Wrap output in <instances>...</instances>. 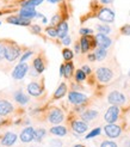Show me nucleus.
Wrapping results in <instances>:
<instances>
[{
	"label": "nucleus",
	"instance_id": "obj_1",
	"mask_svg": "<svg viewBox=\"0 0 130 147\" xmlns=\"http://www.w3.org/2000/svg\"><path fill=\"white\" fill-rule=\"evenodd\" d=\"M96 77L99 83L106 84V83H110L113 79V72L109 67H99L96 71Z\"/></svg>",
	"mask_w": 130,
	"mask_h": 147
},
{
	"label": "nucleus",
	"instance_id": "obj_2",
	"mask_svg": "<svg viewBox=\"0 0 130 147\" xmlns=\"http://www.w3.org/2000/svg\"><path fill=\"white\" fill-rule=\"evenodd\" d=\"M63 120H64V114L59 108H53L48 114V121L52 124H59Z\"/></svg>",
	"mask_w": 130,
	"mask_h": 147
},
{
	"label": "nucleus",
	"instance_id": "obj_3",
	"mask_svg": "<svg viewBox=\"0 0 130 147\" xmlns=\"http://www.w3.org/2000/svg\"><path fill=\"white\" fill-rule=\"evenodd\" d=\"M119 117V107L118 105H111L106 110L104 115V120L107 123H115Z\"/></svg>",
	"mask_w": 130,
	"mask_h": 147
},
{
	"label": "nucleus",
	"instance_id": "obj_4",
	"mask_svg": "<svg viewBox=\"0 0 130 147\" xmlns=\"http://www.w3.org/2000/svg\"><path fill=\"white\" fill-rule=\"evenodd\" d=\"M125 100H127L125 96L119 91H112L107 96V102L112 105H122L125 103Z\"/></svg>",
	"mask_w": 130,
	"mask_h": 147
},
{
	"label": "nucleus",
	"instance_id": "obj_5",
	"mask_svg": "<svg viewBox=\"0 0 130 147\" xmlns=\"http://www.w3.org/2000/svg\"><path fill=\"white\" fill-rule=\"evenodd\" d=\"M98 19L104 22V23H112L115 20V12L109 9V7H103L100 9V11L98 12Z\"/></svg>",
	"mask_w": 130,
	"mask_h": 147
},
{
	"label": "nucleus",
	"instance_id": "obj_6",
	"mask_svg": "<svg viewBox=\"0 0 130 147\" xmlns=\"http://www.w3.org/2000/svg\"><path fill=\"white\" fill-rule=\"evenodd\" d=\"M27 71H29V65L25 62H19L16 67H14V69L12 72V77L16 80H20L25 77Z\"/></svg>",
	"mask_w": 130,
	"mask_h": 147
},
{
	"label": "nucleus",
	"instance_id": "obj_7",
	"mask_svg": "<svg viewBox=\"0 0 130 147\" xmlns=\"http://www.w3.org/2000/svg\"><path fill=\"white\" fill-rule=\"evenodd\" d=\"M68 100L72 104L80 105V104H84V103L87 102V96H85L84 93L78 92V91H70L68 93Z\"/></svg>",
	"mask_w": 130,
	"mask_h": 147
},
{
	"label": "nucleus",
	"instance_id": "obj_8",
	"mask_svg": "<svg viewBox=\"0 0 130 147\" xmlns=\"http://www.w3.org/2000/svg\"><path fill=\"white\" fill-rule=\"evenodd\" d=\"M104 131L106 136H109L111 139H116L118 136H121L122 134V128L118 126V124H113V123H109L104 127Z\"/></svg>",
	"mask_w": 130,
	"mask_h": 147
},
{
	"label": "nucleus",
	"instance_id": "obj_9",
	"mask_svg": "<svg viewBox=\"0 0 130 147\" xmlns=\"http://www.w3.org/2000/svg\"><path fill=\"white\" fill-rule=\"evenodd\" d=\"M94 41H96V43H97L98 47L105 48V49L110 48L111 45H112V40L109 37V36L105 35V34H100V32H98V34L96 35Z\"/></svg>",
	"mask_w": 130,
	"mask_h": 147
},
{
	"label": "nucleus",
	"instance_id": "obj_10",
	"mask_svg": "<svg viewBox=\"0 0 130 147\" xmlns=\"http://www.w3.org/2000/svg\"><path fill=\"white\" fill-rule=\"evenodd\" d=\"M20 50L14 46H5V59L9 62H13L19 56Z\"/></svg>",
	"mask_w": 130,
	"mask_h": 147
},
{
	"label": "nucleus",
	"instance_id": "obj_11",
	"mask_svg": "<svg viewBox=\"0 0 130 147\" xmlns=\"http://www.w3.org/2000/svg\"><path fill=\"white\" fill-rule=\"evenodd\" d=\"M35 140V129L32 127H26L20 133V141L21 142H31Z\"/></svg>",
	"mask_w": 130,
	"mask_h": 147
},
{
	"label": "nucleus",
	"instance_id": "obj_12",
	"mask_svg": "<svg viewBox=\"0 0 130 147\" xmlns=\"http://www.w3.org/2000/svg\"><path fill=\"white\" fill-rule=\"evenodd\" d=\"M72 128H73V130L75 131V133L82 134V133H85V131L88 129V124H87V122H85L84 120H81V121L76 120V121L72 122Z\"/></svg>",
	"mask_w": 130,
	"mask_h": 147
},
{
	"label": "nucleus",
	"instance_id": "obj_13",
	"mask_svg": "<svg viewBox=\"0 0 130 147\" xmlns=\"http://www.w3.org/2000/svg\"><path fill=\"white\" fill-rule=\"evenodd\" d=\"M42 87H41V85L38 84V83H30L27 85V92H29V94L30 96H32V97H40L41 94H42Z\"/></svg>",
	"mask_w": 130,
	"mask_h": 147
},
{
	"label": "nucleus",
	"instance_id": "obj_14",
	"mask_svg": "<svg viewBox=\"0 0 130 147\" xmlns=\"http://www.w3.org/2000/svg\"><path fill=\"white\" fill-rule=\"evenodd\" d=\"M13 111V105L9 100L0 99V116H6Z\"/></svg>",
	"mask_w": 130,
	"mask_h": 147
},
{
	"label": "nucleus",
	"instance_id": "obj_15",
	"mask_svg": "<svg viewBox=\"0 0 130 147\" xmlns=\"http://www.w3.org/2000/svg\"><path fill=\"white\" fill-rule=\"evenodd\" d=\"M19 17L32 19L35 17H37V12H36L35 7H21V10L19 12Z\"/></svg>",
	"mask_w": 130,
	"mask_h": 147
},
{
	"label": "nucleus",
	"instance_id": "obj_16",
	"mask_svg": "<svg viewBox=\"0 0 130 147\" xmlns=\"http://www.w3.org/2000/svg\"><path fill=\"white\" fill-rule=\"evenodd\" d=\"M17 140V135L12 133V131H9V133H6L3 138V140H1V145L4 146H7V147H11L14 145V142H16Z\"/></svg>",
	"mask_w": 130,
	"mask_h": 147
},
{
	"label": "nucleus",
	"instance_id": "obj_17",
	"mask_svg": "<svg viewBox=\"0 0 130 147\" xmlns=\"http://www.w3.org/2000/svg\"><path fill=\"white\" fill-rule=\"evenodd\" d=\"M30 20L27 18H23V17H9L7 18V22L14 25H23V26H27L30 25Z\"/></svg>",
	"mask_w": 130,
	"mask_h": 147
},
{
	"label": "nucleus",
	"instance_id": "obj_18",
	"mask_svg": "<svg viewBox=\"0 0 130 147\" xmlns=\"http://www.w3.org/2000/svg\"><path fill=\"white\" fill-rule=\"evenodd\" d=\"M98 111L97 110H93V109H88V110H86V111H84L82 114H81V119L85 121V122H91V121H93L94 119H97L98 117Z\"/></svg>",
	"mask_w": 130,
	"mask_h": 147
},
{
	"label": "nucleus",
	"instance_id": "obj_19",
	"mask_svg": "<svg viewBox=\"0 0 130 147\" xmlns=\"http://www.w3.org/2000/svg\"><path fill=\"white\" fill-rule=\"evenodd\" d=\"M67 35H68V23L67 22H61L57 25V37L62 40Z\"/></svg>",
	"mask_w": 130,
	"mask_h": 147
},
{
	"label": "nucleus",
	"instance_id": "obj_20",
	"mask_svg": "<svg viewBox=\"0 0 130 147\" xmlns=\"http://www.w3.org/2000/svg\"><path fill=\"white\" fill-rule=\"evenodd\" d=\"M50 133L55 136H64L67 134V129L63 126H54L50 128Z\"/></svg>",
	"mask_w": 130,
	"mask_h": 147
},
{
	"label": "nucleus",
	"instance_id": "obj_21",
	"mask_svg": "<svg viewBox=\"0 0 130 147\" xmlns=\"http://www.w3.org/2000/svg\"><path fill=\"white\" fill-rule=\"evenodd\" d=\"M66 92H67V85L64 83H61L60 86L57 87V90L54 93V98L55 99H60V98H62L64 96V94H66Z\"/></svg>",
	"mask_w": 130,
	"mask_h": 147
},
{
	"label": "nucleus",
	"instance_id": "obj_22",
	"mask_svg": "<svg viewBox=\"0 0 130 147\" xmlns=\"http://www.w3.org/2000/svg\"><path fill=\"white\" fill-rule=\"evenodd\" d=\"M14 99H16V102L19 103L20 105H24V104H26V103L29 102L27 96H25L23 92H17L16 94H14Z\"/></svg>",
	"mask_w": 130,
	"mask_h": 147
},
{
	"label": "nucleus",
	"instance_id": "obj_23",
	"mask_svg": "<svg viewBox=\"0 0 130 147\" xmlns=\"http://www.w3.org/2000/svg\"><path fill=\"white\" fill-rule=\"evenodd\" d=\"M96 57H97V60L98 61H103L104 59L106 57V55H107V50L105 49V48H100V47H98L97 49H96Z\"/></svg>",
	"mask_w": 130,
	"mask_h": 147
},
{
	"label": "nucleus",
	"instance_id": "obj_24",
	"mask_svg": "<svg viewBox=\"0 0 130 147\" xmlns=\"http://www.w3.org/2000/svg\"><path fill=\"white\" fill-rule=\"evenodd\" d=\"M80 47H81V51L82 53H86L88 49H90V40L87 36H82L81 40H80Z\"/></svg>",
	"mask_w": 130,
	"mask_h": 147
},
{
	"label": "nucleus",
	"instance_id": "obj_25",
	"mask_svg": "<svg viewBox=\"0 0 130 147\" xmlns=\"http://www.w3.org/2000/svg\"><path fill=\"white\" fill-rule=\"evenodd\" d=\"M34 68L38 73H42L43 71H44V63H43V60L41 57H37V59L34 60Z\"/></svg>",
	"mask_w": 130,
	"mask_h": 147
},
{
	"label": "nucleus",
	"instance_id": "obj_26",
	"mask_svg": "<svg viewBox=\"0 0 130 147\" xmlns=\"http://www.w3.org/2000/svg\"><path fill=\"white\" fill-rule=\"evenodd\" d=\"M46 134H47V131H46L44 128H40L37 130H35V140L37 142H41L43 139H44Z\"/></svg>",
	"mask_w": 130,
	"mask_h": 147
},
{
	"label": "nucleus",
	"instance_id": "obj_27",
	"mask_svg": "<svg viewBox=\"0 0 130 147\" xmlns=\"http://www.w3.org/2000/svg\"><path fill=\"white\" fill-rule=\"evenodd\" d=\"M44 0H26V1L21 3V7H36L41 5Z\"/></svg>",
	"mask_w": 130,
	"mask_h": 147
},
{
	"label": "nucleus",
	"instance_id": "obj_28",
	"mask_svg": "<svg viewBox=\"0 0 130 147\" xmlns=\"http://www.w3.org/2000/svg\"><path fill=\"white\" fill-rule=\"evenodd\" d=\"M96 29L98 30V32H100V34L107 35V34L111 32V28L109 25H106V24H97L96 25Z\"/></svg>",
	"mask_w": 130,
	"mask_h": 147
},
{
	"label": "nucleus",
	"instance_id": "obj_29",
	"mask_svg": "<svg viewBox=\"0 0 130 147\" xmlns=\"http://www.w3.org/2000/svg\"><path fill=\"white\" fill-rule=\"evenodd\" d=\"M86 73L82 71V69H78L76 72H75V80L78 83H81V82H84V80L86 79Z\"/></svg>",
	"mask_w": 130,
	"mask_h": 147
},
{
	"label": "nucleus",
	"instance_id": "obj_30",
	"mask_svg": "<svg viewBox=\"0 0 130 147\" xmlns=\"http://www.w3.org/2000/svg\"><path fill=\"white\" fill-rule=\"evenodd\" d=\"M72 73H73V65H72L70 62H68V63L64 65V76H63V77L70 78Z\"/></svg>",
	"mask_w": 130,
	"mask_h": 147
},
{
	"label": "nucleus",
	"instance_id": "obj_31",
	"mask_svg": "<svg viewBox=\"0 0 130 147\" xmlns=\"http://www.w3.org/2000/svg\"><path fill=\"white\" fill-rule=\"evenodd\" d=\"M62 56H63L64 60L69 61V60H72V59H73V51H72L70 49H68V48L63 49V50H62Z\"/></svg>",
	"mask_w": 130,
	"mask_h": 147
},
{
	"label": "nucleus",
	"instance_id": "obj_32",
	"mask_svg": "<svg viewBox=\"0 0 130 147\" xmlns=\"http://www.w3.org/2000/svg\"><path fill=\"white\" fill-rule=\"evenodd\" d=\"M100 147H118L117 144L115 141L111 140H104L102 144H100Z\"/></svg>",
	"mask_w": 130,
	"mask_h": 147
},
{
	"label": "nucleus",
	"instance_id": "obj_33",
	"mask_svg": "<svg viewBox=\"0 0 130 147\" xmlns=\"http://www.w3.org/2000/svg\"><path fill=\"white\" fill-rule=\"evenodd\" d=\"M100 131H102V129H100V128H96V129H93L92 131H90V134L86 135V139H92V138H94V136H97V135H99V134H100Z\"/></svg>",
	"mask_w": 130,
	"mask_h": 147
},
{
	"label": "nucleus",
	"instance_id": "obj_34",
	"mask_svg": "<svg viewBox=\"0 0 130 147\" xmlns=\"http://www.w3.org/2000/svg\"><path fill=\"white\" fill-rule=\"evenodd\" d=\"M121 32H122V35H124V36H130V24H125V25L122 26Z\"/></svg>",
	"mask_w": 130,
	"mask_h": 147
},
{
	"label": "nucleus",
	"instance_id": "obj_35",
	"mask_svg": "<svg viewBox=\"0 0 130 147\" xmlns=\"http://www.w3.org/2000/svg\"><path fill=\"white\" fill-rule=\"evenodd\" d=\"M47 34L49 35V36H52V37H57V29H55V28H48L47 29Z\"/></svg>",
	"mask_w": 130,
	"mask_h": 147
},
{
	"label": "nucleus",
	"instance_id": "obj_36",
	"mask_svg": "<svg viewBox=\"0 0 130 147\" xmlns=\"http://www.w3.org/2000/svg\"><path fill=\"white\" fill-rule=\"evenodd\" d=\"M49 147H62V142L60 140H50V144H49Z\"/></svg>",
	"mask_w": 130,
	"mask_h": 147
},
{
	"label": "nucleus",
	"instance_id": "obj_37",
	"mask_svg": "<svg viewBox=\"0 0 130 147\" xmlns=\"http://www.w3.org/2000/svg\"><path fill=\"white\" fill-rule=\"evenodd\" d=\"M79 32H80V35H82V36H87V35H91L93 31L91 30V29H88V28H81Z\"/></svg>",
	"mask_w": 130,
	"mask_h": 147
},
{
	"label": "nucleus",
	"instance_id": "obj_38",
	"mask_svg": "<svg viewBox=\"0 0 130 147\" xmlns=\"http://www.w3.org/2000/svg\"><path fill=\"white\" fill-rule=\"evenodd\" d=\"M61 41H62V43H63L64 46H69L70 42H72V38H70V36L67 35V36H64V37H63Z\"/></svg>",
	"mask_w": 130,
	"mask_h": 147
},
{
	"label": "nucleus",
	"instance_id": "obj_39",
	"mask_svg": "<svg viewBox=\"0 0 130 147\" xmlns=\"http://www.w3.org/2000/svg\"><path fill=\"white\" fill-rule=\"evenodd\" d=\"M31 55H32V51H26V53L20 57V62H25V60H27V59L30 57Z\"/></svg>",
	"mask_w": 130,
	"mask_h": 147
},
{
	"label": "nucleus",
	"instance_id": "obj_40",
	"mask_svg": "<svg viewBox=\"0 0 130 147\" xmlns=\"http://www.w3.org/2000/svg\"><path fill=\"white\" fill-rule=\"evenodd\" d=\"M5 57V46L0 43V60H3Z\"/></svg>",
	"mask_w": 130,
	"mask_h": 147
},
{
	"label": "nucleus",
	"instance_id": "obj_41",
	"mask_svg": "<svg viewBox=\"0 0 130 147\" xmlns=\"http://www.w3.org/2000/svg\"><path fill=\"white\" fill-rule=\"evenodd\" d=\"M59 19H60V16L59 14H55V16L52 18V22H50V23H52V25H55L56 23H59Z\"/></svg>",
	"mask_w": 130,
	"mask_h": 147
},
{
	"label": "nucleus",
	"instance_id": "obj_42",
	"mask_svg": "<svg viewBox=\"0 0 130 147\" xmlns=\"http://www.w3.org/2000/svg\"><path fill=\"white\" fill-rule=\"evenodd\" d=\"M81 69L86 73V74H90V73H91V67H90V66H87V65H84Z\"/></svg>",
	"mask_w": 130,
	"mask_h": 147
},
{
	"label": "nucleus",
	"instance_id": "obj_43",
	"mask_svg": "<svg viewBox=\"0 0 130 147\" xmlns=\"http://www.w3.org/2000/svg\"><path fill=\"white\" fill-rule=\"evenodd\" d=\"M31 29H32V31H34L35 34H40V32H41V28H40L38 25H32Z\"/></svg>",
	"mask_w": 130,
	"mask_h": 147
},
{
	"label": "nucleus",
	"instance_id": "obj_44",
	"mask_svg": "<svg viewBox=\"0 0 130 147\" xmlns=\"http://www.w3.org/2000/svg\"><path fill=\"white\" fill-rule=\"evenodd\" d=\"M113 0H99V3L100 4H103V5H109V4H112Z\"/></svg>",
	"mask_w": 130,
	"mask_h": 147
},
{
	"label": "nucleus",
	"instance_id": "obj_45",
	"mask_svg": "<svg viewBox=\"0 0 130 147\" xmlns=\"http://www.w3.org/2000/svg\"><path fill=\"white\" fill-rule=\"evenodd\" d=\"M88 60H90V61H96V60H97L96 54H90V55H88Z\"/></svg>",
	"mask_w": 130,
	"mask_h": 147
},
{
	"label": "nucleus",
	"instance_id": "obj_46",
	"mask_svg": "<svg viewBox=\"0 0 130 147\" xmlns=\"http://www.w3.org/2000/svg\"><path fill=\"white\" fill-rule=\"evenodd\" d=\"M60 76L61 77L64 76V65H61V67H60Z\"/></svg>",
	"mask_w": 130,
	"mask_h": 147
},
{
	"label": "nucleus",
	"instance_id": "obj_47",
	"mask_svg": "<svg viewBox=\"0 0 130 147\" xmlns=\"http://www.w3.org/2000/svg\"><path fill=\"white\" fill-rule=\"evenodd\" d=\"M80 51H81V47H80V45H75V53L79 54Z\"/></svg>",
	"mask_w": 130,
	"mask_h": 147
},
{
	"label": "nucleus",
	"instance_id": "obj_48",
	"mask_svg": "<svg viewBox=\"0 0 130 147\" xmlns=\"http://www.w3.org/2000/svg\"><path fill=\"white\" fill-rule=\"evenodd\" d=\"M47 1H49V3H52V4H56V3H59V1H61V0H47Z\"/></svg>",
	"mask_w": 130,
	"mask_h": 147
},
{
	"label": "nucleus",
	"instance_id": "obj_49",
	"mask_svg": "<svg viewBox=\"0 0 130 147\" xmlns=\"http://www.w3.org/2000/svg\"><path fill=\"white\" fill-rule=\"evenodd\" d=\"M73 147H84V146H81V145H75V146H73Z\"/></svg>",
	"mask_w": 130,
	"mask_h": 147
},
{
	"label": "nucleus",
	"instance_id": "obj_50",
	"mask_svg": "<svg viewBox=\"0 0 130 147\" xmlns=\"http://www.w3.org/2000/svg\"><path fill=\"white\" fill-rule=\"evenodd\" d=\"M128 77H129V79H130V71H129V73H128Z\"/></svg>",
	"mask_w": 130,
	"mask_h": 147
},
{
	"label": "nucleus",
	"instance_id": "obj_51",
	"mask_svg": "<svg viewBox=\"0 0 130 147\" xmlns=\"http://www.w3.org/2000/svg\"><path fill=\"white\" fill-rule=\"evenodd\" d=\"M0 123H1V116H0Z\"/></svg>",
	"mask_w": 130,
	"mask_h": 147
},
{
	"label": "nucleus",
	"instance_id": "obj_52",
	"mask_svg": "<svg viewBox=\"0 0 130 147\" xmlns=\"http://www.w3.org/2000/svg\"><path fill=\"white\" fill-rule=\"evenodd\" d=\"M0 24H1V23H0Z\"/></svg>",
	"mask_w": 130,
	"mask_h": 147
}]
</instances>
